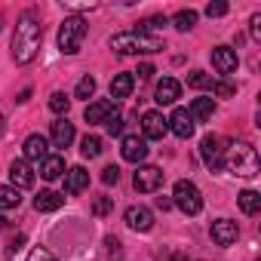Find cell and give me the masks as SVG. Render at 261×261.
<instances>
[{"label":"cell","mask_w":261,"mask_h":261,"mask_svg":"<svg viewBox=\"0 0 261 261\" xmlns=\"http://www.w3.org/2000/svg\"><path fill=\"white\" fill-rule=\"evenodd\" d=\"M43 40V25L34 13H25L16 22V34H13V62L16 65H31L37 49Z\"/></svg>","instance_id":"cell-1"},{"label":"cell","mask_w":261,"mask_h":261,"mask_svg":"<svg viewBox=\"0 0 261 261\" xmlns=\"http://www.w3.org/2000/svg\"><path fill=\"white\" fill-rule=\"evenodd\" d=\"M111 49L120 56H139V53H160L163 40L160 37H148V34H136V31H126L111 37Z\"/></svg>","instance_id":"cell-2"},{"label":"cell","mask_w":261,"mask_h":261,"mask_svg":"<svg viewBox=\"0 0 261 261\" xmlns=\"http://www.w3.org/2000/svg\"><path fill=\"white\" fill-rule=\"evenodd\" d=\"M224 166H230L237 175H243V178H255L258 175V151L249 145V142H233L230 148H227V160H224Z\"/></svg>","instance_id":"cell-3"},{"label":"cell","mask_w":261,"mask_h":261,"mask_svg":"<svg viewBox=\"0 0 261 261\" xmlns=\"http://www.w3.org/2000/svg\"><path fill=\"white\" fill-rule=\"evenodd\" d=\"M83 37H86V22L80 16H68L59 28V49L65 56H77L83 46Z\"/></svg>","instance_id":"cell-4"},{"label":"cell","mask_w":261,"mask_h":261,"mask_svg":"<svg viewBox=\"0 0 261 261\" xmlns=\"http://www.w3.org/2000/svg\"><path fill=\"white\" fill-rule=\"evenodd\" d=\"M172 206H178L185 215H197L203 209V194L194 181H175V191H172Z\"/></svg>","instance_id":"cell-5"},{"label":"cell","mask_w":261,"mask_h":261,"mask_svg":"<svg viewBox=\"0 0 261 261\" xmlns=\"http://www.w3.org/2000/svg\"><path fill=\"white\" fill-rule=\"evenodd\" d=\"M200 154H203V163L212 172H221L224 169V148H221V139L218 136H206L200 142Z\"/></svg>","instance_id":"cell-6"},{"label":"cell","mask_w":261,"mask_h":261,"mask_svg":"<svg viewBox=\"0 0 261 261\" xmlns=\"http://www.w3.org/2000/svg\"><path fill=\"white\" fill-rule=\"evenodd\" d=\"M133 185H136L139 194H154L163 185V172L157 166H139L136 175H133Z\"/></svg>","instance_id":"cell-7"},{"label":"cell","mask_w":261,"mask_h":261,"mask_svg":"<svg viewBox=\"0 0 261 261\" xmlns=\"http://www.w3.org/2000/svg\"><path fill=\"white\" fill-rule=\"evenodd\" d=\"M166 133H169V126H166V117H163V114L148 111V114L142 117V139H145V142H160Z\"/></svg>","instance_id":"cell-8"},{"label":"cell","mask_w":261,"mask_h":261,"mask_svg":"<svg viewBox=\"0 0 261 261\" xmlns=\"http://www.w3.org/2000/svg\"><path fill=\"white\" fill-rule=\"evenodd\" d=\"M209 59H212V68L218 71V74H233L237 71V65H240V59H237V49H230V46H215L212 53H209Z\"/></svg>","instance_id":"cell-9"},{"label":"cell","mask_w":261,"mask_h":261,"mask_svg":"<svg viewBox=\"0 0 261 261\" xmlns=\"http://www.w3.org/2000/svg\"><path fill=\"white\" fill-rule=\"evenodd\" d=\"M120 154H123V160H129V163H142V160L148 157V142H145L142 136H126V139L120 142Z\"/></svg>","instance_id":"cell-10"},{"label":"cell","mask_w":261,"mask_h":261,"mask_svg":"<svg viewBox=\"0 0 261 261\" xmlns=\"http://www.w3.org/2000/svg\"><path fill=\"white\" fill-rule=\"evenodd\" d=\"M123 218H126V224H129V227L139 230V233H145V230H151V227H154V212H151L148 206H129Z\"/></svg>","instance_id":"cell-11"},{"label":"cell","mask_w":261,"mask_h":261,"mask_svg":"<svg viewBox=\"0 0 261 261\" xmlns=\"http://www.w3.org/2000/svg\"><path fill=\"white\" fill-rule=\"evenodd\" d=\"M114 111H117V101L114 98H98V101L86 105L83 117H86V123H108L114 117Z\"/></svg>","instance_id":"cell-12"},{"label":"cell","mask_w":261,"mask_h":261,"mask_svg":"<svg viewBox=\"0 0 261 261\" xmlns=\"http://www.w3.org/2000/svg\"><path fill=\"white\" fill-rule=\"evenodd\" d=\"M22 151H25V163H43V160L49 157V139H43V136H28L25 145H22Z\"/></svg>","instance_id":"cell-13"},{"label":"cell","mask_w":261,"mask_h":261,"mask_svg":"<svg viewBox=\"0 0 261 261\" xmlns=\"http://www.w3.org/2000/svg\"><path fill=\"white\" fill-rule=\"evenodd\" d=\"M166 126L172 129L178 139H191V136H194V120H191L188 108H175V111H172V117L166 120Z\"/></svg>","instance_id":"cell-14"},{"label":"cell","mask_w":261,"mask_h":261,"mask_svg":"<svg viewBox=\"0 0 261 261\" xmlns=\"http://www.w3.org/2000/svg\"><path fill=\"white\" fill-rule=\"evenodd\" d=\"M178 95H181V83L175 77L157 80V89H154V101L157 105H172V101H178Z\"/></svg>","instance_id":"cell-15"},{"label":"cell","mask_w":261,"mask_h":261,"mask_svg":"<svg viewBox=\"0 0 261 261\" xmlns=\"http://www.w3.org/2000/svg\"><path fill=\"white\" fill-rule=\"evenodd\" d=\"M237 237H240L237 221H230V218H218V221H212V240H215L218 246H230V243H237Z\"/></svg>","instance_id":"cell-16"},{"label":"cell","mask_w":261,"mask_h":261,"mask_svg":"<svg viewBox=\"0 0 261 261\" xmlns=\"http://www.w3.org/2000/svg\"><path fill=\"white\" fill-rule=\"evenodd\" d=\"M10 181L16 191H25V188H34V172L25 160H13L10 163Z\"/></svg>","instance_id":"cell-17"},{"label":"cell","mask_w":261,"mask_h":261,"mask_svg":"<svg viewBox=\"0 0 261 261\" xmlns=\"http://www.w3.org/2000/svg\"><path fill=\"white\" fill-rule=\"evenodd\" d=\"M89 188V172L83 166H71L65 172V194H80Z\"/></svg>","instance_id":"cell-18"},{"label":"cell","mask_w":261,"mask_h":261,"mask_svg":"<svg viewBox=\"0 0 261 261\" xmlns=\"http://www.w3.org/2000/svg\"><path fill=\"white\" fill-rule=\"evenodd\" d=\"M49 142H53L56 148H68V145L74 142V123H68L65 117L56 120V123H53V133H49Z\"/></svg>","instance_id":"cell-19"},{"label":"cell","mask_w":261,"mask_h":261,"mask_svg":"<svg viewBox=\"0 0 261 261\" xmlns=\"http://www.w3.org/2000/svg\"><path fill=\"white\" fill-rule=\"evenodd\" d=\"M62 206H65V194H59V191H40L34 197V209L37 212H56Z\"/></svg>","instance_id":"cell-20"},{"label":"cell","mask_w":261,"mask_h":261,"mask_svg":"<svg viewBox=\"0 0 261 261\" xmlns=\"http://www.w3.org/2000/svg\"><path fill=\"white\" fill-rule=\"evenodd\" d=\"M133 86H136V77H133V74H117V77L111 80V98H114V101L129 98Z\"/></svg>","instance_id":"cell-21"},{"label":"cell","mask_w":261,"mask_h":261,"mask_svg":"<svg viewBox=\"0 0 261 261\" xmlns=\"http://www.w3.org/2000/svg\"><path fill=\"white\" fill-rule=\"evenodd\" d=\"M188 114H191L194 123H206V120H212V114H215V101H212V98H194Z\"/></svg>","instance_id":"cell-22"},{"label":"cell","mask_w":261,"mask_h":261,"mask_svg":"<svg viewBox=\"0 0 261 261\" xmlns=\"http://www.w3.org/2000/svg\"><path fill=\"white\" fill-rule=\"evenodd\" d=\"M40 175H43L46 181H56V178H62V175H65V157H59V154H49V157L40 163Z\"/></svg>","instance_id":"cell-23"},{"label":"cell","mask_w":261,"mask_h":261,"mask_svg":"<svg viewBox=\"0 0 261 261\" xmlns=\"http://www.w3.org/2000/svg\"><path fill=\"white\" fill-rule=\"evenodd\" d=\"M237 203L246 215H255L261 209V194L258 191H243V194H237Z\"/></svg>","instance_id":"cell-24"},{"label":"cell","mask_w":261,"mask_h":261,"mask_svg":"<svg viewBox=\"0 0 261 261\" xmlns=\"http://www.w3.org/2000/svg\"><path fill=\"white\" fill-rule=\"evenodd\" d=\"M169 22H166V16H151V19H142L139 25H136V34H148L151 37V31H160V28H166Z\"/></svg>","instance_id":"cell-25"},{"label":"cell","mask_w":261,"mask_h":261,"mask_svg":"<svg viewBox=\"0 0 261 261\" xmlns=\"http://www.w3.org/2000/svg\"><path fill=\"white\" fill-rule=\"evenodd\" d=\"M22 203V197H19V191L13 188V185H4L0 188V209H16Z\"/></svg>","instance_id":"cell-26"},{"label":"cell","mask_w":261,"mask_h":261,"mask_svg":"<svg viewBox=\"0 0 261 261\" xmlns=\"http://www.w3.org/2000/svg\"><path fill=\"white\" fill-rule=\"evenodd\" d=\"M80 154L89 157V160H95V157L101 154V139H98V136H83V142H80Z\"/></svg>","instance_id":"cell-27"},{"label":"cell","mask_w":261,"mask_h":261,"mask_svg":"<svg viewBox=\"0 0 261 261\" xmlns=\"http://www.w3.org/2000/svg\"><path fill=\"white\" fill-rule=\"evenodd\" d=\"M172 25H175L178 31H191V28L197 25V13H194V10H181V13H175Z\"/></svg>","instance_id":"cell-28"},{"label":"cell","mask_w":261,"mask_h":261,"mask_svg":"<svg viewBox=\"0 0 261 261\" xmlns=\"http://www.w3.org/2000/svg\"><path fill=\"white\" fill-rule=\"evenodd\" d=\"M212 77L206 74V71H191L188 74V86H194V89H212Z\"/></svg>","instance_id":"cell-29"},{"label":"cell","mask_w":261,"mask_h":261,"mask_svg":"<svg viewBox=\"0 0 261 261\" xmlns=\"http://www.w3.org/2000/svg\"><path fill=\"white\" fill-rule=\"evenodd\" d=\"M68 108H71V98H68L65 92H53V95H49V111H53V114H65Z\"/></svg>","instance_id":"cell-30"},{"label":"cell","mask_w":261,"mask_h":261,"mask_svg":"<svg viewBox=\"0 0 261 261\" xmlns=\"http://www.w3.org/2000/svg\"><path fill=\"white\" fill-rule=\"evenodd\" d=\"M92 92H95V80H92L89 74H86V77H80V83H77L74 95H77V98H89Z\"/></svg>","instance_id":"cell-31"},{"label":"cell","mask_w":261,"mask_h":261,"mask_svg":"<svg viewBox=\"0 0 261 261\" xmlns=\"http://www.w3.org/2000/svg\"><path fill=\"white\" fill-rule=\"evenodd\" d=\"M28 261H59L49 249H43V246H34L31 252H28Z\"/></svg>","instance_id":"cell-32"},{"label":"cell","mask_w":261,"mask_h":261,"mask_svg":"<svg viewBox=\"0 0 261 261\" xmlns=\"http://www.w3.org/2000/svg\"><path fill=\"white\" fill-rule=\"evenodd\" d=\"M227 10H230V7L224 4V0H218V4H209V7H206V16H209V19H221Z\"/></svg>","instance_id":"cell-33"},{"label":"cell","mask_w":261,"mask_h":261,"mask_svg":"<svg viewBox=\"0 0 261 261\" xmlns=\"http://www.w3.org/2000/svg\"><path fill=\"white\" fill-rule=\"evenodd\" d=\"M111 206H114V200H111V197H98V200L92 203V212H95V215H108V212H111Z\"/></svg>","instance_id":"cell-34"},{"label":"cell","mask_w":261,"mask_h":261,"mask_svg":"<svg viewBox=\"0 0 261 261\" xmlns=\"http://www.w3.org/2000/svg\"><path fill=\"white\" fill-rule=\"evenodd\" d=\"M101 181H105V185H117V181H120V169H117V166H105V169H101Z\"/></svg>","instance_id":"cell-35"},{"label":"cell","mask_w":261,"mask_h":261,"mask_svg":"<svg viewBox=\"0 0 261 261\" xmlns=\"http://www.w3.org/2000/svg\"><path fill=\"white\" fill-rule=\"evenodd\" d=\"M105 129H108L111 136H120V133H123V117H117V114H114V117L105 123Z\"/></svg>","instance_id":"cell-36"},{"label":"cell","mask_w":261,"mask_h":261,"mask_svg":"<svg viewBox=\"0 0 261 261\" xmlns=\"http://www.w3.org/2000/svg\"><path fill=\"white\" fill-rule=\"evenodd\" d=\"M212 92L221 95V98H227V95H233V86L230 83H212Z\"/></svg>","instance_id":"cell-37"},{"label":"cell","mask_w":261,"mask_h":261,"mask_svg":"<svg viewBox=\"0 0 261 261\" xmlns=\"http://www.w3.org/2000/svg\"><path fill=\"white\" fill-rule=\"evenodd\" d=\"M136 74H139V77H142V80H151V77H154V65H151V62H142V65H139V71H136Z\"/></svg>","instance_id":"cell-38"},{"label":"cell","mask_w":261,"mask_h":261,"mask_svg":"<svg viewBox=\"0 0 261 261\" xmlns=\"http://www.w3.org/2000/svg\"><path fill=\"white\" fill-rule=\"evenodd\" d=\"M105 246H108V255H111V258H117V255H120V240H117V237H108V240H105Z\"/></svg>","instance_id":"cell-39"},{"label":"cell","mask_w":261,"mask_h":261,"mask_svg":"<svg viewBox=\"0 0 261 261\" xmlns=\"http://www.w3.org/2000/svg\"><path fill=\"white\" fill-rule=\"evenodd\" d=\"M249 25H252V37H255V40H261V16H252V22H249Z\"/></svg>","instance_id":"cell-40"},{"label":"cell","mask_w":261,"mask_h":261,"mask_svg":"<svg viewBox=\"0 0 261 261\" xmlns=\"http://www.w3.org/2000/svg\"><path fill=\"white\" fill-rule=\"evenodd\" d=\"M157 209L169 212V209H172V197H157Z\"/></svg>","instance_id":"cell-41"},{"label":"cell","mask_w":261,"mask_h":261,"mask_svg":"<svg viewBox=\"0 0 261 261\" xmlns=\"http://www.w3.org/2000/svg\"><path fill=\"white\" fill-rule=\"evenodd\" d=\"M28 98H31V89H22V92H19V98H16V101H19V105H25V101H28Z\"/></svg>","instance_id":"cell-42"},{"label":"cell","mask_w":261,"mask_h":261,"mask_svg":"<svg viewBox=\"0 0 261 261\" xmlns=\"http://www.w3.org/2000/svg\"><path fill=\"white\" fill-rule=\"evenodd\" d=\"M22 243H25V237H16V240H13V243H10V252H16V249H19V246H22Z\"/></svg>","instance_id":"cell-43"},{"label":"cell","mask_w":261,"mask_h":261,"mask_svg":"<svg viewBox=\"0 0 261 261\" xmlns=\"http://www.w3.org/2000/svg\"><path fill=\"white\" fill-rule=\"evenodd\" d=\"M0 227H7V218H4V215H0Z\"/></svg>","instance_id":"cell-44"},{"label":"cell","mask_w":261,"mask_h":261,"mask_svg":"<svg viewBox=\"0 0 261 261\" xmlns=\"http://www.w3.org/2000/svg\"><path fill=\"white\" fill-rule=\"evenodd\" d=\"M0 133H4V114H0Z\"/></svg>","instance_id":"cell-45"}]
</instances>
